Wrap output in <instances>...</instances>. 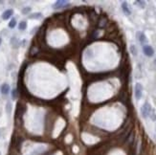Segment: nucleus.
<instances>
[{
	"label": "nucleus",
	"mask_w": 156,
	"mask_h": 155,
	"mask_svg": "<svg viewBox=\"0 0 156 155\" xmlns=\"http://www.w3.org/2000/svg\"><path fill=\"white\" fill-rule=\"evenodd\" d=\"M10 92V85L8 83H4L1 86V93L3 95H7Z\"/></svg>",
	"instance_id": "423d86ee"
},
{
	"label": "nucleus",
	"mask_w": 156,
	"mask_h": 155,
	"mask_svg": "<svg viewBox=\"0 0 156 155\" xmlns=\"http://www.w3.org/2000/svg\"><path fill=\"white\" fill-rule=\"evenodd\" d=\"M1 42H2V39H1V37H0V45H1Z\"/></svg>",
	"instance_id": "dca6fc26"
},
{
	"label": "nucleus",
	"mask_w": 156,
	"mask_h": 155,
	"mask_svg": "<svg viewBox=\"0 0 156 155\" xmlns=\"http://www.w3.org/2000/svg\"><path fill=\"white\" fill-rule=\"evenodd\" d=\"M41 14H32L30 16V18H33V17H40Z\"/></svg>",
	"instance_id": "4468645a"
},
{
	"label": "nucleus",
	"mask_w": 156,
	"mask_h": 155,
	"mask_svg": "<svg viewBox=\"0 0 156 155\" xmlns=\"http://www.w3.org/2000/svg\"><path fill=\"white\" fill-rule=\"evenodd\" d=\"M131 52H132V54L134 55V56H136L137 55V52H136V48L134 47V46H131Z\"/></svg>",
	"instance_id": "f8f14e48"
},
{
	"label": "nucleus",
	"mask_w": 156,
	"mask_h": 155,
	"mask_svg": "<svg viewBox=\"0 0 156 155\" xmlns=\"http://www.w3.org/2000/svg\"><path fill=\"white\" fill-rule=\"evenodd\" d=\"M143 51H144V54L146 55V56H148V57H151V56H153V54H154L153 48L151 47V46H149V45L144 46Z\"/></svg>",
	"instance_id": "20e7f679"
},
{
	"label": "nucleus",
	"mask_w": 156,
	"mask_h": 155,
	"mask_svg": "<svg viewBox=\"0 0 156 155\" xmlns=\"http://www.w3.org/2000/svg\"><path fill=\"white\" fill-rule=\"evenodd\" d=\"M12 96H13V99H16V90L14 89L13 93H12Z\"/></svg>",
	"instance_id": "ddd939ff"
},
{
	"label": "nucleus",
	"mask_w": 156,
	"mask_h": 155,
	"mask_svg": "<svg viewBox=\"0 0 156 155\" xmlns=\"http://www.w3.org/2000/svg\"><path fill=\"white\" fill-rule=\"evenodd\" d=\"M16 25V20H15V18H13L12 20L10 21V23H9V27L10 28H14V26Z\"/></svg>",
	"instance_id": "9d476101"
},
{
	"label": "nucleus",
	"mask_w": 156,
	"mask_h": 155,
	"mask_svg": "<svg viewBox=\"0 0 156 155\" xmlns=\"http://www.w3.org/2000/svg\"><path fill=\"white\" fill-rule=\"evenodd\" d=\"M26 27H27V23H26V21H21L20 23H19V25H18V28H19V30H21V31L25 30Z\"/></svg>",
	"instance_id": "1a4fd4ad"
},
{
	"label": "nucleus",
	"mask_w": 156,
	"mask_h": 155,
	"mask_svg": "<svg viewBox=\"0 0 156 155\" xmlns=\"http://www.w3.org/2000/svg\"><path fill=\"white\" fill-rule=\"evenodd\" d=\"M30 11H31V8H29V7L24 8L23 10H22V14H28V13H29Z\"/></svg>",
	"instance_id": "9b49d317"
},
{
	"label": "nucleus",
	"mask_w": 156,
	"mask_h": 155,
	"mask_svg": "<svg viewBox=\"0 0 156 155\" xmlns=\"http://www.w3.org/2000/svg\"><path fill=\"white\" fill-rule=\"evenodd\" d=\"M143 93V86L141 83H136L135 84V97L137 100H140L142 97Z\"/></svg>",
	"instance_id": "7ed1b4c3"
},
{
	"label": "nucleus",
	"mask_w": 156,
	"mask_h": 155,
	"mask_svg": "<svg viewBox=\"0 0 156 155\" xmlns=\"http://www.w3.org/2000/svg\"><path fill=\"white\" fill-rule=\"evenodd\" d=\"M13 14H14V11L13 10H7V11H5L3 13V14H2V18L3 19H9L12 15H13Z\"/></svg>",
	"instance_id": "39448f33"
},
{
	"label": "nucleus",
	"mask_w": 156,
	"mask_h": 155,
	"mask_svg": "<svg viewBox=\"0 0 156 155\" xmlns=\"http://www.w3.org/2000/svg\"><path fill=\"white\" fill-rule=\"evenodd\" d=\"M11 111V105L10 104H8V112Z\"/></svg>",
	"instance_id": "2eb2a0df"
},
{
	"label": "nucleus",
	"mask_w": 156,
	"mask_h": 155,
	"mask_svg": "<svg viewBox=\"0 0 156 155\" xmlns=\"http://www.w3.org/2000/svg\"><path fill=\"white\" fill-rule=\"evenodd\" d=\"M137 37H138V38H139V40H140V42L142 44H144V43H146V36L145 35L143 34V33H137Z\"/></svg>",
	"instance_id": "0eeeda50"
},
{
	"label": "nucleus",
	"mask_w": 156,
	"mask_h": 155,
	"mask_svg": "<svg viewBox=\"0 0 156 155\" xmlns=\"http://www.w3.org/2000/svg\"><path fill=\"white\" fill-rule=\"evenodd\" d=\"M150 113H151V106H150L149 104L146 102V104L141 107V115H142L143 118L146 119L150 115Z\"/></svg>",
	"instance_id": "f257e3e1"
},
{
	"label": "nucleus",
	"mask_w": 156,
	"mask_h": 155,
	"mask_svg": "<svg viewBox=\"0 0 156 155\" xmlns=\"http://www.w3.org/2000/svg\"><path fill=\"white\" fill-rule=\"evenodd\" d=\"M122 8H123V10H124V12H125V14H126L129 15V14H131V13H130V10H129L128 7H127V4H126V2H124V3L122 4Z\"/></svg>",
	"instance_id": "6e6552de"
},
{
	"label": "nucleus",
	"mask_w": 156,
	"mask_h": 155,
	"mask_svg": "<svg viewBox=\"0 0 156 155\" xmlns=\"http://www.w3.org/2000/svg\"><path fill=\"white\" fill-rule=\"evenodd\" d=\"M68 5H69V2H68V1H62V0H59V1H57V2L53 5V9H55V10H59V9L67 7Z\"/></svg>",
	"instance_id": "f03ea898"
}]
</instances>
